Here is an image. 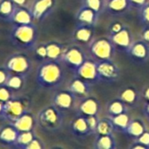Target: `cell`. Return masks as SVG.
<instances>
[{"mask_svg":"<svg viewBox=\"0 0 149 149\" xmlns=\"http://www.w3.org/2000/svg\"><path fill=\"white\" fill-rule=\"evenodd\" d=\"M110 120L113 126L114 130H117L121 133H123V131L126 129V127L131 121L127 113H123L115 116H110Z\"/></svg>","mask_w":149,"mask_h":149,"instance_id":"cell-27","label":"cell"},{"mask_svg":"<svg viewBox=\"0 0 149 149\" xmlns=\"http://www.w3.org/2000/svg\"><path fill=\"white\" fill-rule=\"evenodd\" d=\"M100 15L97 14L93 10L82 5L77 11L75 18L78 24H84V25H89L93 26L96 24L98 17Z\"/></svg>","mask_w":149,"mask_h":149,"instance_id":"cell-16","label":"cell"},{"mask_svg":"<svg viewBox=\"0 0 149 149\" xmlns=\"http://www.w3.org/2000/svg\"><path fill=\"white\" fill-rule=\"evenodd\" d=\"M82 5L93 10L99 15L104 7L103 0H82Z\"/></svg>","mask_w":149,"mask_h":149,"instance_id":"cell-34","label":"cell"},{"mask_svg":"<svg viewBox=\"0 0 149 149\" xmlns=\"http://www.w3.org/2000/svg\"><path fill=\"white\" fill-rule=\"evenodd\" d=\"M46 49H47L48 59L60 60L62 54L64 52L65 47L61 44H58L56 42H51V43L46 44Z\"/></svg>","mask_w":149,"mask_h":149,"instance_id":"cell-29","label":"cell"},{"mask_svg":"<svg viewBox=\"0 0 149 149\" xmlns=\"http://www.w3.org/2000/svg\"><path fill=\"white\" fill-rule=\"evenodd\" d=\"M10 72L7 71V69L3 65L0 66V86H3L6 84Z\"/></svg>","mask_w":149,"mask_h":149,"instance_id":"cell-39","label":"cell"},{"mask_svg":"<svg viewBox=\"0 0 149 149\" xmlns=\"http://www.w3.org/2000/svg\"><path fill=\"white\" fill-rule=\"evenodd\" d=\"M67 90H69L76 98H83L86 97L90 91V83L75 77L69 84Z\"/></svg>","mask_w":149,"mask_h":149,"instance_id":"cell-18","label":"cell"},{"mask_svg":"<svg viewBox=\"0 0 149 149\" xmlns=\"http://www.w3.org/2000/svg\"><path fill=\"white\" fill-rule=\"evenodd\" d=\"M133 8L130 0H107L106 9L113 15H122Z\"/></svg>","mask_w":149,"mask_h":149,"instance_id":"cell-20","label":"cell"},{"mask_svg":"<svg viewBox=\"0 0 149 149\" xmlns=\"http://www.w3.org/2000/svg\"><path fill=\"white\" fill-rule=\"evenodd\" d=\"M119 100H120L127 107H134L138 100L137 92L134 87H127L120 93Z\"/></svg>","mask_w":149,"mask_h":149,"instance_id":"cell-26","label":"cell"},{"mask_svg":"<svg viewBox=\"0 0 149 149\" xmlns=\"http://www.w3.org/2000/svg\"><path fill=\"white\" fill-rule=\"evenodd\" d=\"M3 66L10 73L20 74L27 77L32 69V62L27 54L17 52L10 55L6 58Z\"/></svg>","mask_w":149,"mask_h":149,"instance_id":"cell-5","label":"cell"},{"mask_svg":"<svg viewBox=\"0 0 149 149\" xmlns=\"http://www.w3.org/2000/svg\"><path fill=\"white\" fill-rule=\"evenodd\" d=\"M55 6L56 0H33L29 9L33 20L42 22L52 14Z\"/></svg>","mask_w":149,"mask_h":149,"instance_id":"cell-8","label":"cell"},{"mask_svg":"<svg viewBox=\"0 0 149 149\" xmlns=\"http://www.w3.org/2000/svg\"><path fill=\"white\" fill-rule=\"evenodd\" d=\"M143 40L149 45V26H144V29L141 33Z\"/></svg>","mask_w":149,"mask_h":149,"instance_id":"cell-43","label":"cell"},{"mask_svg":"<svg viewBox=\"0 0 149 149\" xmlns=\"http://www.w3.org/2000/svg\"><path fill=\"white\" fill-rule=\"evenodd\" d=\"M116 147V140L113 134H96L94 141L95 149H115Z\"/></svg>","mask_w":149,"mask_h":149,"instance_id":"cell-22","label":"cell"},{"mask_svg":"<svg viewBox=\"0 0 149 149\" xmlns=\"http://www.w3.org/2000/svg\"><path fill=\"white\" fill-rule=\"evenodd\" d=\"M127 108L128 107L120 100H116L109 104L107 111L110 116H115L123 113H127Z\"/></svg>","mask_w":149,"mask_h":149,"instance_id":"cell-31","label":"cell"},{"mask_svg":"<svg viewBox=\"0 0 149 149\" xmlns=\"http://www.w3.org/2000/svg\"><path fill=\"white\" fill-rule=\"evenodd\" d=\"M38 29L33 24H13L9 32L10 42L20 50H33L38 42Z\"/></svg>","mask_w":149,"mask_h":149,"instance_id":"cell-2","label":"cell"},{"mask_svg":"<svg viewBox=\"0 0 149 149\" xmlns=\"http://www.w3.org/2000/svg\"><path fill=\"white\" fill-rule=\"evenodd\" d=\"M37 120L43 130L50 133L58 132L64 124V112L52 104L38 112Z\"/></svg>","mask_w":149,"mask_h":149,"instance_id":"cell-3","label":"cell"},{"mask_svg":"<svg viewBox=\"0 0 149 149\" xmlns=\"http://www.w3.org/2000/svg\"><path fill=\"white\" fill-rule=\"evenodd\" d=\"M78 111L79 115L84 117L97 116L100 111V104L93 98H86L80 103Z\"/></svg>","mask_w":149,"mask_h":149,"instance_id":"cell-21","label":"cell"},{"mask_svg":"<svg viewBox=\"0 0 149 149\" xmlns=\"http://www.w3.org/2000/svg\"><path fill=\"white\" fill-rule=\"evenodd\" d=\"M75 77L80 78L89 83H93L99 80L97 72V62L86 59L80 66L73 70Z\"/></svg>","mask_w":149,"mask_h":149,"instance_id":"cell-10","label":"cell"},{"mask_svg":"<svg viewBox=\"0 0 149 149\" xmlns=\"http://www.w3.org/2000/svg\"><path fill=\"white\" fill-rule=\"evenodd\" d=\"M31 101L25 97H13L3 104L1 119L8 123H13L21 115L30 111Z\"/></svg>","mask_w":149,"mask_h":149,"instance_id":"cell-4","label":"cell"},{"mask_svg":"<svg viewBox=\"0 0 149 149\" xmlns=\"http://www.w3.org/2000/svg\"><path fill=\"white\" fill-rule=\"evenodd\" d=\"M14 97V91L9 88L6 85L0 86V102L5 103Z\"/></svg>","mask_w":149,"mask_h":149,"instance_id":"cell-35","label":"cell"},{"mask_svg":"<svg viewBox=\"0 0 149 149\" xmlns=\"http://www.w3.org/2000/svg\"><path fill=\"white\" fill-rule=\"evenodd\" d=\"M16 6H25L29 0H11Z\"/></svg>","mask_w":149,"mask_h":149,"instance_id":"cell-44","label":"cell"},{"mask_svg":"<svg viewBox=\"0 0 149 149\" xmlns=\"http://www.w3.org/2000/svg\"><path fill=\"white\" fill-rule=\"evenodd\" d=\"M76 97L69 91H61L57 93L52 98V104L63 112L70 110L75 102Z\"/></svg>","mask_w":149,"mask_h":149,"instance_id":"cell-13","label":"cell"},{"mask_svg":"<svg viewBox=\"0 0 149 149\" xmlns=\"http://www.w3.org/2000/svg\"><path fill=\"white\" fill-rule=\"evenodd\" d=\"M16 7L11 0H0V20L10 23Z\"/></svg>","mask_w":149,"mask_h":149,"instance_id":"cell-25","label":"cell"},{"mask_svg":"<svg viewBox=\"0 0 149 149\" xmlns=\"http://www.w3.org/2000/svg\"><path fill=\"white\" fill-rule=\"evenodd\" d=\"M124 26L120 24V23H115L113 24H112L111 28H110V35L112 34H114L118 31H120Z\"/></svg>","mask_w":149,"mask_h":149,"instance_id":"cell-41","label":"cell"},{"mask_svg":"<svg viewBox=\"0 0 149 149\" xmlns=\"http://www.w3.org/2000/svg\"><path fill=\"white\" fill-rule=\"evenodd\" d=\"M33 22L34 20L30 9L25 6H17L10 20V24H26Z\"/></svg>","mask_w":149,"mask_h":149,"instance_id":"cell-19","label":"cell"},{"mask_svg":"<svg viewBox=\"0 0 149 149\" xmlns=\"http://www.w3.org/2000/svg\"><path fill=\"white\" fill-rule=\"evenodd\" d=\"M25 79L26 77L20 75V74H15V73H10L9 78L6 82V86L13 90L14 92L16 91H20L25 84Z\"/></svg>","mask_w":149,"mask_h":149,"instance_id":"cell-28","label":"cell"},{"mask_svg":"<svg viewBox=\"0 0 149 149\" xmlns=\"http://www.w3.org/2000/svg\"><path fill=\"white\" fill-rule=\"evenodd\" d=\"M34 51H35V56L38 59H40L41 61L48 59L46 44H40V45H36V47L34 48Z\"/></svg>","mask_w":149,"mask_h":149,"instance_id":"cell-36","label":"cell"},{"mask_svg":"<svg viewBox=\"0 0 149 149\" xmlns=\"http://www.w3.org/2000/svg\"><path fill=\"white\" fill-rule=\"evenodd\" d=\"M86 119V121L88 123V126L92 131L93 134H95L96 133V128H97V126H98V123H99V120H98V117L97 116H89V117H85Z\"/></svg>","mask_w":149,"mask_h":149,"instance_id":"cell-37","label":"cell"},{"mask_svg":"<svg viewBox=\"0 0 149 149\" xmlns=\"http://www.w3.org/2000/svg\"><path fill=\"white\" fill-rule=\"evenodd\" d=\"M136 141H138L140 143L143 144L147 148L149 149V132L145 131L138 139H136Z\"/></svg>","mask_w":149,"mask_h":149,"instance_id":"cell-40","label":"cell"},{"mask_svg":"<svg viewBox=\"0 0 149 149\" xmlns=\"http://www.w3.org/2000/svg\"><path fill=\"white\" fill-rule=\"evenodd\" d=\"M36 136L34 131H27V132H20L15 145L16 148L26 149L33 138Z\"/></svg>","mask_w":149,"mask_h":149,"instance_id":"cell-30","label":"cell"},{"mask_svg":"<svg viewBox=\"0 0 149 149\" xmlns=\"http://www.w3.org/2000/svg\"><path fill=\"white\" fill-rule=\"evenodd\" d=\"M86 60V54L79 45L65 47L60 58V61L64 65L72 68V71L80 66Z\"/></svg>","mask_w":149,"mask_h":149,"instance_id":"cell-7","label":"cell"},{"mask_svg":"<svg viewBox=\"0 0 149 149\" xmlns=\"http://www.w3.org/2000/svg\"><path fill=\"white\" fill-rule=\"evenodd\" d=\"M70 130L72 134L79 139H85L93 134L88 126L86 119L81 115L72 120L70 125Z\"/></svg>","mask_w":149,"mask_h":149,"instance_id":"cell-14","label":"cell"},{"mask_svg":"<svg viewBox=\"0 0 149 149\" xmlns=\"http://www.w3.org/2000/svg\"><path fill=\"white\" fill-rule=\"evenodd\" d=\"M113 131L114 128L110 119H103L99 120L95 134H113Z\"/></svg>","mask_w":149,"mask_h":149,"instance_id":"cell-32","label":"cell"},{"mask_svg":"<svg viewBox=\"0 0 149 149\" xmlns=\"http://www.w3.org/2000/svg\"><path fill=\"white\" fill-rule=\"evenodd\" d=\"M3 103L0 102V118H1V113H2V111H3Z\"/></svg>","mask_w":149,"mask_h":149,"instance_id":"cell-47","label":"cell"},{"mask_svg":"<svg viewBox=\"0 0 149 149\" xmlns=\"http://www.w3.org/2000/svg\"><path fill=\"white\" fill-rule=\"evenodd\" d=\"M97 72L100 81L113 82L120 76V69L112 60L98 61Z\"/></svg>","mask_w":149,"mask_h":149,"instance_id":"cell-9","label":"cell"},{"mask_svg":"<svg viewBox=\"0 0 149 149\" xmlns=\"http://www.w3.org/2000/svg\"><path fill=\"white\" fill-rule=\"evenodd\" d=\"M19 133L11 123L3 126L0 127V144L7 148H15Z\"/></svg>","mask_w":149,"mask_h":149,"instance_id":"cell-11","label":"cell"},{"mask_svg":"<svg viewBox=\"0 0 149 149\" xmlns=\"http://www.w3.org/2000/svg\"><path fill=\"white\" fill-rule=\"evenodd\" d=\"M144 98L147 100V102H149V87H148L144 92Z\"/></svg>","mask_w":149,"mask_h":149,"instance_id":"cell-46","label":"cell"},{"mask_svg":"<svg viewBox=\"0 0 149 149\" xmlns=\"http://www.w3.org/2000/svg\"><path fill=\"white\" fill-rule=\"evenodd\" d=\"M45 148L43 141L36 135L33 140L31 141V143L28 145L26 149H43Z\"/></svg>","mask_w":149,"mask_h":149,"instance_id":"cell-38","label":"cell"},{"mask_svg":"<svg viewBox=\"0 0 149 149\" xmlns=\"http://www.w3.org/2000/svg\"><path fill=\"white\" fill-rule=\"evenodd\" d=\"M130 2H131L133 7L139 9V8L142 7L143 5H145L148 3V0H130Z\"/></svg>","mask_w":149,"mask_h":149,"instance_id":"cell-42","label":"cell"},{"mask_svg":"<svg viewBox=\"0 0 149 149\" xmlns=\"http://www.w3.org/2000/svg\"><path fill=\"white\" fill-rule=\"evenodd\" d=\"M115 48L110 38H100L91 44L90 52L98 61L112 60L115 53Z\"/></svg>","mask_w":149,"mask_h":149,"instance_id":"cell-6","label":"cell"},{"mask_svg":"<svg viewBox=\"0 0 149 149\" xmlns=\"http://www.w3.org/2000/svg\"><path fill=\"white\" fill-rule=\"evenodd\" d=\"M143 113L145 117L149 120V102H146L143 107Z\"/></svg>","mask_w":149,"mask_h":149,"instance_id":"cell-45","label":"cell"},{"mask_svg":"<svg viewBox=\"0 0 149 149\" xmlns=\"http://www.w3.org/2000/svg\"><path fill=\"white\" fill-rule=\"evenodd\" d=\"M145 126L141 120H131L128 124V126L126 127V129L123 131V134L127 136L136 140L138 139L144 132H145Z\"/></svg>","mask_w":149,"mask_h":149,"instance_id":"cell-24","label":"cell"},{"mask_svg":"<svg viewBox=\"0 0 149 149\" xmlns=\"http://www.w3.org/2000/svg\"><path fill=\"white\" fill-rule=\"evenodd\" d=\"M127 53L134 60L144 62L149 58V45L144 40L134 42L127 51Z\"/></svg>","mask_w":149,"mask_h":149,"instance_id":"cell-15","label":"cell"},{"mask_svg":"<svg viewBox=\"0 0 149 149\" xmlns=\"http://www.w3.org/2000/svg\"><path fill=\"white\" fill-rule=\"evenodd\" d=\"M139 22L144 26H149V2L138 9Z\"/></svg>","mask_w":149,"mask_h":149,"instance_id":"cell-33","label":"cell"},{"mask_svg":"<svg viewBox=\"0 0 149 149\" xmlns=\"http://www.w3.org/2000/svg\"><path fill=\"white\" fill-rule=\"evenodd\" d=\"M93 35V26L78 24L74 31V38L78 43L86 44L91 41Z\"/></svg>","mask_w":149,"mask_h":149,"instance_id":"cell-23","label":"cell"},{"mask_svg":"<svg viewBox=\"0 0 149 149\" xmlns=\"http://www.w3.org/2000/svg\"><path fill=\"white\" fill-rule=\"evenodd\" d=\"M14 127L19 132H27V131H34L36 125L38 124L37 117H35L30 111L26 112L23 115H21L18 119H17L13 123Z\"/></svg>","mask_w":149,"mask_h":149,"instance_id":"cell-17","label":"cell"},{"mask_svg":"<svg viewBox=\"0 0 149 149\" xmlns=\"http://www.w3.org/2000/svg\"><path fill=\"white\" fill-rule=\"evenodd\" d=\"M110 38L115 47H119L121 50L127 51V52L134 43L132 41V34L130 30L125 26L120 31L110 35Z\"/></svg>","mask_w":149,"mask_h":149,"instance_id":"cell-12","label":"cell"},{"mask_svg":"<svg viewBox=\"0 0 149 149\" xmlns=\"http://www.w3.org/2000/svg\"><path fill=\"white\" fill-rule=\"evenodd\" d=\"M65 79V70L60 60L46 59L38 66L35 80L38 87L44 90H54Z\"/></svg>","mask_w":149,"mask_h":149,"instance_id":"cell-1","label":"cell"}]
</instances>
